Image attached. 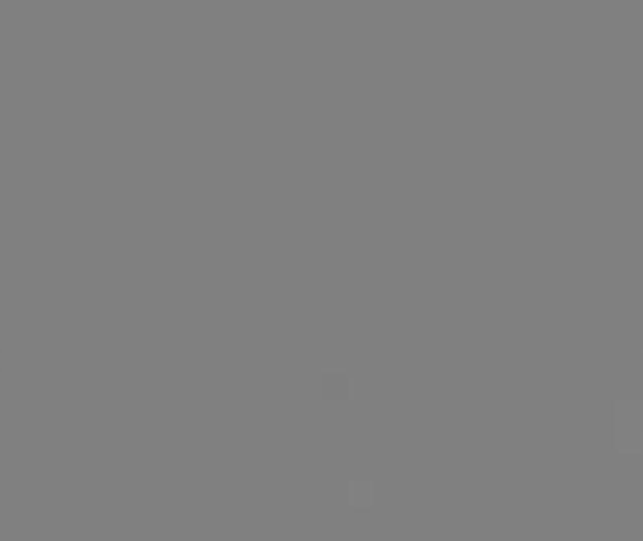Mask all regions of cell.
Listing matches in <instances>:
<instances>
[{
  "instance_id": "cell-1",
  "label": "cell",
  "mask_w": 643,
  "mask_h": 541,
  "mask_svg": "<svg viewBox=\"0 0 643 541\" xmlns=\"http://www.w3.org/2000/svg\"><path fill=\"white\" fill-rule=\"evenodd\" d=\"M350 506L356 511L371 509L373 506V483H350Z\"/></svg>"
}]
</instances>
